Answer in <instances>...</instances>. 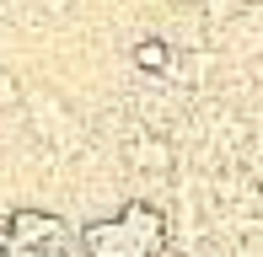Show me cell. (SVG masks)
<instances>
[{"mask_svg":"<svg viewBox=\"0 0 263 257\" xmlns=\"http://www.w3.org/2000/svg\"><path fill=\"white\" fill-rule=\"evenodd\" d=\"M6 257H54V252H27V247H6Z\"/></svg>","mask_w":263,"mask_h":257,"instance_id":"obj_3","label":"cell"},{"mask_svg":"<svg viewBox=\"0 0 263 257\" xmlns=\"http://www.w3.org/2000/svg\"><path fill=\"white\" fill-rule=\"evenodd\" d=\"M129 161H135L140 172H166L172 166V139L156 134V128H140V134L129 139Z\"/></svg>","mask_w":263,"mask_h":257,"instance_id":"obj_1","label":"cell"},{"mask_svg":"<svg viewBox=\"0 0 263 257\" xmlns=\"http://www.w3.org/2000/svg\"><path fill=\"white\" fill-rule=\"evenodd\" d=\"M129 65L140 70V75H172V43L166 38H156V32H145V38L135 43V49H129Z\"/></svg>","mask_w":263,"mask_h":257,"instance_id":"obj_2","label":"cell"}]
</instances>
